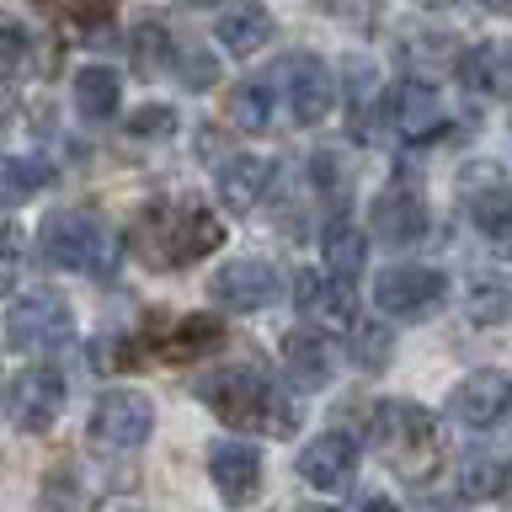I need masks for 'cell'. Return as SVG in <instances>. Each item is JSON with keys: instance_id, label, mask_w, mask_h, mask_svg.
<instances>
[{"instance_id": "obj_1", "label": "cell", "mask_w": 512, "mask_h": 512, "mask_svg": "<svg viewBox=\"0 0 512 512\" xmlns=\"http://www.w3.org/2000/svg\"><path fill=\"white\" fill-rule=\"evenodd\" d=\"M224 246V224L214 208H203L198 198L182 203H150L139 208L128 224V251L139 256L150 272H171V267H192L198 256Z\"/></svg>"}, {"instance_id": "obj_2", "label": "cell", "mask_w": 512, "mask_h": 512, "mask_svg": "<svg viewBox=\"0 0 512 512\" xmlns=\"http://www.w3.org/2000/svg\"><path fill=\"white\" fill-rule=\"evenodd\" d=\"M374 448L400 480L422 486L443 464V427L438 416L411 406V400H384V406H374Z\"/></svg>"}, {"instance_id": "obj_3", "label": "cell", "mask_w": 512, "mask_h": 512, "mask_svg": "<svg viewBox=\"0 0 512 512\" xmlns=\"http://www.w3.org/2000/svg\"><path fill=\"white\" fill-rule=\"evenodd\" d=\"M198 400L219 416L224 427H272V432H288L283 422V406L272 395V384L262 379V368L251 363H235V368H214L203 384H198Z\"/></svg>"}, {"instance_id": "obj_4", "label": "cell", "mask_w": 512, "mask_h": 512, "mask_svg": "<svg viewBox=\"0 0 512 512\" xmlns=\"http://www.w3.org/2000/svg\"><path fill=\"white\" fill-rule=\"evenodd\" d=\"M38 251H43V262H54L64 272H107L112 267V235L102 230V219L80 214V208H59V214L43 219Z\"/></svg>"}, {"instance_id": "obj_5", "label": "cell", "mask_w": 512, "mask_h": 512, "mask_svg": "<svg viewBox=\"0 0 512 512\" xmlns=\"http://www.w3.org/2000/svg\"><path fill=\"white\" fill-rule=\"evenodd\" d=\"M75 331V315H70V299L54 294V288H32V294L11 299L6 310V347L11 352H48V347H64Z\"/></svg>"}, {"instance_id": "obj_6", "label": "cell", "mask_w": 512, "mask_h": 512, "mask_svg": "<svg viewBox=\"0 0 512 512\" xmlns=\"http://www.w3.org/2000/svg\"><path fill=\"white\" fill-rule=\"evenodd\" d=\"M272 80H278V91L288 102V118H294L299 128L326 123V112L336 107V75L326 70V59H315V54H288Z\"/></svg>"}, {"instance_id": "obj_7", "label": "cell", "mask_w": 512, "mask_h": 512, "mask_svg": "<svg viewBox=\"0 0 512 512\" xmlns=\"http://www.w3.org/2000/svg\"><path fill=\"white\" fill-rule=\"evenodd\" d=\"M443 299H448V278L438 267H390L374 283L379 315H395V320H427L443 310Z\"/></svg>"}, {"instance_id": "obj_8", "label": "cell", "mask_w": 512, "mask_h": 512, "mask_svg": "<svg viewBox=\"0 0 512 512\" xmlns=\"http://www.w3.org/2000/svg\"><path fill=\"white\" fill-rule=\"evenodd\" d=\"M64 400H70L64 374L59 368H43V363L11 374V384H6V416H11V427H22V432H48L64 416Z\"/></svg>"}, {"instance_id": "obj_9", "label": "cell", "mask_w": 512, "mask_h": 512, "mask_svg": "<svg viewBox=\"0 0 512 512\" xmlns=\"http://www.w3.org/2000/svg\"><path fill=\"white\" fill-rule=\"evenodd\" d=\"M150 427H155V406L139 390H107L91 411V443L112 448V454L139 448L144 438H150Z\"/></svg>"}, {"instance_id": "obj_10", "label": "cell", "mask_w": 512, "mask_h": 512, "mask_svg": "<svg viewBox=\"0 0 512 512\" xmlns=\"http://www.w3.org/2000/svg\"><path fill=\"white\" fill-rule=\"evenodd\" d=\"M150 347H128L123 363H192V358H208L219 342H224V326L214 315H182L176 326L144 336Z\"/></svg>"}, {"instance_id": "obj_11", "label": "cell", "mask_w": 512, "mask_h": 512, "mask_svg": "<svg viewBox=\"0 0 512 512\" xmlns=\"http://www.w3.org/2000/svg\"><path fill=\"white\" fill-rule=\"evenodd\" d=\"M384 118H390L395 139L406 144H427L443 134V102H438V86H427V80H400L390 91V102H384Z\"/></svg>"}, {"instance_id": "obj_12", "label": "cell", "mask_w": 512, "mask_h": 512, "mask_svg": "<svg viewBox=\"0 0 512 512\" xmlns=\"http://www.w3.org/2000/svg\"><path fill=\"white\" fill-rule=\"evenodd\" d=\"M427 224H432L427 198H422V187H416L411 176H395V182L374 198V230L390 240V246H411V240H422Z\"/></svg>"}, {"instance_id": "obj_13", "label": "cell", "mask_w": 512, "mask_h": 512, "mask_svg": "<svg viewBox=\"0 0 512 512\" xmlns=\"http://www.w3.org/2000/svg\"><path fill=\"white\" fill-rule=\"evenodd\" d=\"M283 294V278L272 262H256V256H240V262H224L214 272V299L224 310H267L272 299Z\"/></svg>"}, {"instance_id": "obj_14", "label": "cell", "mask_w": 512, "mask_h": 512, "mask_svg": "<svg viewBox=\"0 0 512 512\" xmlns=\"http://www.w3.org/2000/svg\"><path fill=\"white\" fill-rule=\"evenodd\" d=\"M507 395H512V379L496 374V368H475L454 384L448 395V416L459 427H496L507 416Z\"/></svg>"}, {"instance_id": "obj_15", "label": "cell", "mask_w": 512, "mask_h": 512, "mask_svg": "<svg viewBox=\"0 0 512 512\" xmlns=\"http://www.w3.org/2000/svg\"><path fill=\"white\" fill-rule=\"evenodd\" d=\"M347 283L342 272H299V283H294V304H299V315L304 320H315V326H326V331H347V326H358L352 320V294H347Z\"/></svg>"}, {"instance_id": "obj_16", "label": "cell", "mask_w": 512, "mask_h": 512, "mask_svg": "<svg viewBox=\"0 0 512 512\" xmlns=\"http://www.w3.org/2000/svg\"><path fill=\"white\" fill-rule=\"evenodd\" d=\"M320 331H326V326H320ZM320 331L310 320L304 331L294 326L283 336V368H288V379H294V390H326L331 374H336V347Z\"/></svg>"}, {"instance_id": "obj_17", "label": "cell", "mask_w": 512, "mask_h": 512, "mask_svg": "<svg viewBox=\"0 0 512 512\" xmlns=\"http://www.w3.org/2000/svg\"><path fill=\"white\" fill-rule=\"evenodd\" d=\"M272 32H278V22H272V11L262 0H230L214 22V38L224 43V54H235V59H251L262 43H272Z\"/></svg>"}, {"instance_id": "obj_18", "label": "cell", "mask_w": 512, "mask_h": 512, "mask_svg": "<svg viewBox=\"0 0 512 512\" xmlns=\"http://www.w3.org/2000/svg\"><path fill=\"white\" fill-rule=\"evenodd\" d=\"M352 470H358V443L342 438V432H326V438H315L299 454V475L315 491H342L352 480Z\"/></svg>"}, {"instance_id": "obj_19", "label": "cell", "mask_w": 512, "mask_h": 512, "mask_svg": "<svg viewBox=\"0 0 512 512\" xmlns=\"http://www.w3.org/2000/svg\"><path fill=\"white\" fill-rule=\"evenodd\" d=\"M208 480L219 486L224 502H251L262 491V454L251 443H219L208 454Z\"/></svg>"}, {"instance_id": "obj_20", "label": "cell", "mask_w": 512, "mask_h": 512, "mask_svg": "<svg viewBox=\"0 0 512 512\" xmlns=\"http://www.w3.org/2000/svg\"><path fill=\"white\" fill-rule=\"evenodd\" d=\"M272 182H278V166H272V160L235 155V160H224V171H219V203L230 208V214H251V208L272 192Z\"/></svg>"}, {"instance_id": "obj_21", "label": "cell", "mask_w": 512, "mask_h": 512, "mask_svg": "<svg viewBox=\"0 0 512 512\" xmlns=\"http://www.w3.org/2000/svg\"><path fill=\"white\" fill-rule=\"evenodd\" d=\"M459 75L475 96H491V102L512 96V43H475L459 59Z\"/></svg>"}, {"instance_id": "obj_22", "label": "cell", "mask_w": 512, "mask_h": 512, "mask_svg": "<svg viewBox=\"0 0 512 512\" xmlns=\"http://www.w3.org/2000/svg\"><path fill=\"white\" fill-rule=\"evenodd\" d=\"M123 102V80L118 70H107V64H86V70L75 75V112L86 123H107L112 112Z\"/></svg>"}, {"instance_id": "obj_23", "label": "cell", "mask_w": 512, "mask_h": 512, "mask_svg": "<svg viewBox=\"0 0 512 512\" xmlns=\"http://www.w3.org/2000/svg\"><path fill=\"white\" fill-rule=\"evenodd\" d=\"M475 326H512V278L507 272H486L470 278V299H464Z\"/></svg>"}, {"instance_id": "obj_24", "label": "cell", "mask_w": 512, "mask_h": 512, "mask_svg": "<svg viewBox=\"0 0 512 512\" xmlns=\"http://www.w3.org/2000/svg\"><path fill=\"white\" fill-rule=\"evenodd\" d=\"M507 475L512 464L491 459V454H475L459 464V496L464 502H491V496H507Z\"/></svg>"}, {"instance_id": "obj_25", "label": "cell", "mask_w": 512, "mask_h": 512, "mask_svg": "<svg viewBox=\"0 0 512 512\" xmlns=\"http://www.w3.org/2000/svg\"><path fill=\"white\" fill-rule=\"evenodd\" d=\"M230 123L240 128V134H262V128L272 123V86L267 80H240V86L230 91Z\"/></svg>"}, {"instance_id": "obj_26", "label": "cell", "mask_w": 512, "mask_h": 512, "mask_svg": "<svg viewBox=\"0 0 512 512\" xmlns=\"http://www.w3.org/2000/svg\"><path fill=\"white\" fill-rule=\"evenodd\" d=\"M363 256H368V240H363L358 224L331 219V224H326V267L342 272V278H358V272H363Z\"/></svg>"}, {"instance_id": "obj_27", "label": "cell", "mask_w": 512, "mask_h": 512, "mask_svg": "<svg viewBox=\"0 0 512 512\" xmlns=\"http://www.w3.org/2000/svg\"><path fill=\"white\" fill-rule=\"evenodd\" d=\"M48 160H38V155H11L6 160V171H0V198H6V208H16V203H27L38 187H48Z\"/></svg>"}, {"instance_id": "obj_28", "label": "cell", "mask_w": 512, "mask_h": 512, "mask_svg": "<svg viewBox=\"0 0 512 512\" xmlns=\"http://www.w3.org/2000/svg\"><path fill=\"white\" fill-rule=\"evenodd\" d=\"M470 219L475 230H486L491 240H512V192L507 187H486V192H470Z\"/></svg>"}, {"instance_id": "obj_29", "label": "cell", "mask_w": 512, "mask_h": 512, "mask_svg": "<svg viewBox=\"0 0 512 512\" xmlns=\"http://www.w3.org/2000/svg\"><path fill=\"white\" fill-rule=\"evenodd\" d=\"M352 358H358L363 368H384V363H390V331L352 326Z\"/></svg>"}, {"instance_id": "obj_30", "label": "cell", "mask_w": 512, "mask_h": 512, "mask_svg": "<svg viewBox=\"0 0 512 512\" xmlns=\"http://www.w3.org/2000/svg\"><path fill=\"white\" fill-rule=\"evenodd\" d=\"M112 16V0H70V22L75 27H96Z\"/></svg>"}, {"instance_id": "obj_31", "label": "cell", "mask_w": 512, "mask_h": 512, "mask_svg": "<svg viewBox=\"0 0 512 512\" xmlns=\"http://www.w3.org/2000/svg\"><path fill=\"white\" fill-rule=\"evenodd\" d=\"M22 54H27V32L16 27V22H6V59H11V75L22 70Z\"/></svg>"}, {"instance_id": "obj_32", "label": "cell", "mask_w": 512, "mask_h": 512, "mask_svg": "<svg viewBox=\"0 0 512 512\" xmlns=\"http://www.w3.org/2000/svg\"><path fill=\"white\" fill-rule=\"evenodd\" d=\"M486 11H496V16H512V0H486Z\"/></svg>"}, {"instance_id": "obj_33", "label": "cell", "mask_w": 512, "mask_h": 512, "mask_svg": "<svg viewBox=\"0 0 512 512\" xmlns=\"http://www.w3.org/2000/svg\"><path fill=\"white\" fill-rule=\"evenodd\" d=\"M502 422H507V427H512V395H507V416H502Z\"/></svg>"}, {"instance_id": "obj_34", "label": "cell", "mask_w": 512, "mask_h": 512, "mask_svg": "<svg viewBox=\"0 0 512 512\" xmlns=\"http://www.w3.org/2000/svg\"><path fill=\"white\" fill-rule=\"evenodd\" d=\"M507 502H512V475H507Z\"/></svg>"}, {"instance_id": "obj_35", "label": "cell", "mask_w": 512, "mask_h": 512, "mask_svg": "<svg viewBox=\"0 0 512 512\" xmlns=\"http://www.w3.org/2000/svg\"><path fill=\"white\" fill-rule=\"evenodd\" d=\"M198 6H214V0H198Z\"/></svg>"}]
</instances>
